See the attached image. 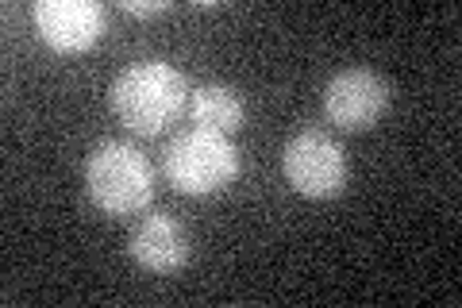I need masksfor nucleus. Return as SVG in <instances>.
<instances>
[{
  "instance_id": "nucleus-2",
  "label": "nucleus",
  "mask_w": 462,
  "mask_h": 308,
  "mask_svg": "<svg viewBox=\"0 0 462 308\" xmlns=\"http://www.w3.org/2000/svg\"><path fill=\"white\" fill-rule=\"evenodd\" d=\"M85 193L105 216H139L154 201V170L135 143L100 139L85 154Z\"/></svg>"
},
{
  "instance_id": "nucleus-1",
  "label": "nucleus",
  "mask_w": 462,
  "mask_h": 308,
  "mask_svg": "<svg viewBox=\"0 0 462 308\" xmlns=\"http://www.w3.org/2000/svg\"><path fill=\"white\" fill-rule=\"evenodd\" d=\"M112 112L135 135H162L189 105V81L170 62H135L116 73Z\"/></svg>"
},
{
  "instance_id": "nucleus-4",
  "label": "nucleus",
  "mask_w": 462,
  "mask_h": 308,
  "mask_svg": "<svg viewBox=\"0 0 462 308\" xmlns=\"http://www.w3.org/2000/svg\"><path fill=\"white\" fill-rule=\"evenodd\" d=\"M282 170L293 193L309 201H331L343 193L346 185V154L343 146L320 127H305L285 143Z\"/></svg>"
},
{
  "instance_id": "nucleus-8",
  "label": "nucleus",
  "mask_w": 462,
  "mask_h": 308,
  "mask_svg": "<svg viewBox=\"0 0 462 308\" xmlns=\"http://www.w3.org/2000/svg\"><path fill=\"white\" fill-rule=\"evenodd\" d=\"M189 116H193L197 127L231 135V131H239L243 120H247V105H243L239 89L220 85V81H208V85H200V89L189 93Z\"/></svg>"
},
{
  "instance_id": "nucleus-7",
  "label": "nucleus",
  "mask_w": 462,
  "mask_h": 308,
  "mask_svg": "<svg viewBox=\"0 0 462 308\" xmlns=\"http://www.w3.org/2000/svg\"><path fill=\"white\" fill-rule=\"evenodd\" d=\"M132 262L147 274H178L189 262V231L178 216L170 212H151L143 216L132 239H127Z\"/></svg>"
},
{
  "instance_id": "nucleus-3",
  "label": "nucleus",
  "mask_w": 462,
  "mask_h": 308,
  "mask_svg": "<svg viewBox=\"0 0 462 308\" xmlns=\"http://www.w3.org/2000/svg\"><path fill=\"white\" fill-rule=\"evenodd\" d=\"M162 170L178 193L208 197L239 178V151L220 131L189 127L170 139V146L162 151Z\"/></svg>"
},
{
  "instance_id": "nucleus-6",
  "label": "nucleus",
  "mask_w": 462,
  "mask_h": 308,
  "mask_svg": "<svg viewBox=\"0 0 462 308\" xmlns=\"http://www.w3.org/2000/svg\"><path fill=\"white\" fill-rule=\"evenodd\" d=\"M35 27L58 54H81L105 32V8L97 0H39Z\"/></svg>"
},
{
  "instance_id": "nucleus-9",
  "label": "nucleus",
  "mask_w": 462,
  "mask_h": 308,
  "mask_svg": "<svg viewBox=\"0 0 462 308\" xmlns=\"http://www.w3.org/2000/svg\"><path fill=\"white\" fill-rule=\"evenodd\" d=\"M170 5H143V0H124V12H132V16H158V12H166Z\"/></svg>"
},
{
  "instance_id": "nucleus-5",
  "label": "nucleus",
  "mask_w": 462,
  "mask_h": 308,
  "mask_svg": "<svg viewBox=\"0 0 462 308\" xmlns=\"http://www.w3.org/2000/svg\"><path fill=\"white\" fill-rule=\"evenodd\" d=\"M393 89L378 70L351 66L339 70L324 89V112L339 131H370L389 112Z\"/></svg>"
}]
</instances>
